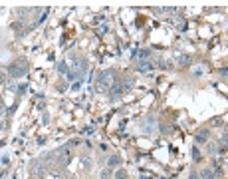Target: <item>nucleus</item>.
I'll return each instance as SVG.
<instances>
[{"label":"nucleus","mask_w":228,"mask_h":179,"mask_svg":"<svg viewBox=\"0 0 228 179\" xmlns=\"http://www.w3.org/2000/svg\"><path fill=\"white\" fill-rule=\"evenodd\" d=\"M26 70H28V68H26V62H22V66H20V64H18V66H16V64H12V66L8 68V74H10V76H16V78H18V76L26 74Z\"/></svg>","instance_id":"nucleus-1"},{"label":"nucleus","mask_w":228,"mask_h":179,"mask_svg":"<svg viewBox=\"0 0 228 179\" xmlns=\"http://www.w3.org/2000/svg\"><path fill=\"white\" fill-rule=\"evenodd\" d=\"M107 167L109 169H111V167H119V157H115V155L109 157V159H107Z\"/></svg>","instance_id":"nucleus-2"},{"label":"nucleus","mask_w":228,"mask_h":179,"mask_svg":"<svg viewBox=\"0 0 228 179\" xmlns=\"http://www.w3.org/2000/svg\"><path fill=\"white\" fill-rule=\"evenodd\" d=\"M139 70H141V72H149V70H153V64H151V62H141V64H139Z\"/></svg>","instance_id":"nucleus-3"},{"label":"nucleus","mask_w":228,"mask_h":179,"mask_svg":"<svg viewBox=\"0 0 228 179\" xmlns=\"http://www.w3.org/2000/svg\"><path fill=\"white\" fill-rule=\"evenodd\" d=\"M206 139H208V131H200V133L196 135V141H198V143L206 141Z\"/></svg>","instance_id":"nucleus-4"},{"label":"nucleus","mask_w":228,"mask_h":179,"mask_svg":"<svg viewBox=\"0 0 228 179\" xmlns=\"http://www.w3.org/2000/svg\"><path fill=\"white\" fill-rule=\"evenodd\" d=\"M117 179H129V177H127L125 171H117Z\"/></svg>","instance_id":"nucleus-5"}]
</instances>
